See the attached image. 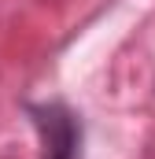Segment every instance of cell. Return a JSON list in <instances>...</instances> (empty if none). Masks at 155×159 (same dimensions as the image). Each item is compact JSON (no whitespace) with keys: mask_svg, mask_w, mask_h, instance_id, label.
<instances>
[{"mask_svg":"<svg viewBox=\"0 0 155 159\" xmlns=\"http://www.w3.org/2000/svg\"><path fill=\"white\" fill-rule=\"evenodd\" d=\"M26 111L41 133V159H81V122L67 104H30Z\"/></svg>","mask_w":155,"mask_h":159,"instance_id":"1","label":"cell"}]
</instances>
